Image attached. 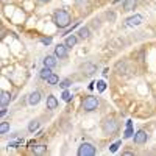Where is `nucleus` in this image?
<instances>
[{"label":"nucleus","mask_w":156,"mask_h":156,"mask_svg":"<svg viewBox=\"0 0 156 156\" xmlns=\"http://www.w3.org/2000/svg\"><path fill=\"white\" fill-rule=\"evenodd\" d=\"M20 144H23V139H19L17 142H9V144H8V147H12V148H17V145H20Z\"/></svg>","instance_id":"a878e982"},{"label":"nucleus","mask_w":156,"mask_h":156,"mask_svg":"<svg viewBox=\"0 0 156 156\" xmlns=\"http://www.w3.org/2000/svg\"><path fill=\"white\" fill-rule=\"evenodd\" d=\"M41 42L45 44V45H48V44H51V37H42V39H41Z\"/></svg>","instance_id":"bb28decb"},{"label":"nucleus","mask_w":156,"mask_h":156,"mask_svg":"<svg viewBox=\"0 0 156 156\" xmlns=\"http://www.w3.org/2000/svg\"><path fill=\"white\" fill-rule=\"evenodd\" d=\"M5 114H6V106H2V111H0V115L3 117Z\"/></svg>","instance_id":"c85d7f7f"},{"label":"nucleus","mask_w":156,"mask_h":156,"mask_svg":"<svg viewBox=\"0 0 156 156\" xmlns=\"http://www.w3.org/2000/svg\"><path fill=\"white\" fill-rule=\"evenodd\" d=\"M81 70L86 76H90V75H94L97 72V66L94 62H84L83 66H81Z\"/></svg>","instance_id":"0eeeda50"},{"label":"nucleus","mask_w":156,"mask_h":156,"mask_svg":"<svg viewBox=\"0 0 156 156\" xmlns=\"http://www.w3.org/2000/svg\"><path fill=\"white\" fill-rule=\"evenodd\" d=\"M142 22H144V16L142 14H134V16L128 17L125 20V27H137V25H140Z\"/></svg>","instance_id":"39448f33"},{"label":"nucleus","mask_w":156,"mask_h":156,"mask_svg":"<svg viewBox=\"0 0 156 156\" xmlns=\"http://www.w3.org/2000/svg\"><path fill=\"white\" fill-rule=\"evenodd\" d=\"M31 153H34V154H45L47 153V147L45 145H34V147H31Z\"/></svg>","instance_id":"2eb2a0df"},{"label":"nucleus","mask_w":156,"mask_h":156,"mask_svg":"<svg viewBox=\"0 0 156 156\" xmlns=\"http://www.w3.org/2000/svg\"><path fill=\"white\" fill-rule=\"evenodd\" d=\"M78 36H80L81 39H87L89 37V34H90V31H89V28L87 27H81L80 30H78V33H76Z\"/></svg>","instance_id":"a211bd4d"},{"label":"nucleus","mask_w":156,"mask_h":156,"mask_svg":"<svg viewBox=\"0 0 156 156\" xmlns=\"http://www.w3.org/2000/svg\"><path fill=\"white\" fill-rule=\"evenodd\" d=\"M58 108V100L55 95H48L47 97V109H56Z\"/></svg>","instance_id":"9b49d317"},{"label":"nucleus","mask_w":156,"mask_h":156,"mask_svg":"<svg viewBox=\"0 0 156 156\" xmlns=\"http://www.w3.org/2000/svg\"><path fill=\"white\" fill-rule=\"evenodd\" d=\"M61 98H62L64 101H70V100H72V94L69 92V90H66V89H64V92H62Z\"/></svg>","instance_id":"393cba45"},{"label":"nucleus","mask_w":156,"mask_h":156,"mask_svg":"<svg viewBox=\"0 0 156 156\" xmlns=\"http://www.w3.org/2000/svg\"><path fill=\"white\" fill-rule=\"evenodd\" d=\"M9 131V123L6 122H2V125H0V134H5Z\"/></svg>","instance_id":"4be33fe9"},{"label":"nucleus","mask_w":156,"mask_h":156,"mask_svg":"<svg viewBox=\"0 0 156 156\" xmlns=\"http://www.w3.org/2000/svg\"><path fill=\"white\" fill-rule=\"evenodd\" d=\"M148 139V134L144 131V129H139V131L134 134V142L136 144H144V142H147Z\"/></svg>","instance_id":"6e6552de"},{"label":"nucleus","mask_w":156,"mask_h":156,"mask_svg":"<svg viewBox=\"0 0 156 156\" xmlns=\"http://www.w3.org/2000/svg\"><path fill=\"white\" fill-rule=\"evenodd\" d=\"M39 125H41V123H39L37 120H33V122H30V125H28V131H30V133H34L36 129L39 128Z\"/></svg>","instance_id":"aec40b11"},{"label":"nucleus","mask_w":156,"mask_h":156,"mask_svg":"<svg viewBox=\"0 0 156 156\" xmlns=\"http://www.w3.org/2000/svg\"><path fill=\"white\" fill-rule=\"evenodd\" d=\"M37 2H41V3H47V2H50V0H37Z\"/></svg>","instance_id":"c756f323"},{"label":"nucleus","mask_w":156,"mask_h":156,"mask_svg":"<svg viewBox=\"0 0 156 156\" xmlns=\"http://www.w3.org/2000/svg\"><path fill=\"white\" fill-rule=\"evenodd\" d=\"M133 134H134V133H133V122L128 120V122H126V129H125V139L131 137Z\"/></svg>","instance_id":"f3484780"},{"label":"nucleus","mask_w":156,"mask_h":156,"mask_svg":"<svg viewBox=\"0 0 156 156\" xmlns=\"http://www.w3.org/2000/svg\"><path fill=\"white\" fill-rule=\"evenodd\" d=\"M76 41H78L76 36H75V34H70V36H67V37H66L64 44H66L69 48H72V47H75V45H76Z\"/></svg>","instance_id":"4468645a"},{"label":"nucleus","mask_w":156,"mask_h":156,"mask_svg":"<svg viewBox=\"0 0 156 156\" xmlns=\"http://www.w3.org/2000/svg\"><path fill=\"white\" fill-rule=\"evenodd\" d=\"M98 98L97 97H94V95H87L84 100H83V109L84 111H87V112H90V111H95L97 108H98Z\"/></svg>","instance_id":"7ed1b4c3"},{"label":"nucleus","mask_w":156,"mask_h":156,"mask_svg":"<svg viewBox=\"0 0 156 156\" xmlns=\"http://www.w3.org/2000/svg\"><path fill=\"white\" fill-rule=\"evenodd\" d=\"M106 16H108V19H111V20H114V19H115V14H114V12H108Z\"/></svg>","instance_id":"cd10ccee"},{"label":"nucleus","mask_w":156,"mask_h":156,"mask_svg":"<svg viewBox=\"0 0 156 156\" xmlns=\"http://www.w3.org/2000/svg\"><path fill=\"white\" fill-rule=\"evenodd\" d=\"M97 89H98V92H105V90H106V83L103 80L97 81Z\"/></svg>","instance_id":"5701e85b"},{"label":"nucleus","mask_w":156,"mask_h":156,"mask_svg":"<svg viewBox=\"0 0 156 156\" xmlns=\"http://www.w3.org/2000/svg\"><path fill=\"white\" fill-rule=\"evenodd\" d=\"M9 101H11L9 92H6V90H2V92H0V106H8Z\"/></svg>","instance_id":"9d476101"},{"label":"nucleus","mask_w":156,"mask_h":156,"mask_svg":"<svg viewBox=\"0 0 156 156\" xmlns=\"http://www.w3.org/2000/svg\"><path fill=\"white\" fill-rule=\"evenodd\" d=\"M44 66H47V67H51V69H53V67L56 66V56L47 55V56L44 58Z\"/></svg>","instance_id":"ddd939ff"},{"label":"nucleus","mask_w":156,"mask_h":156,"mask_svg":"<svg viewBox=\"0 0 156 156\" xmlns=\"http://www.w3.org/2000/svg\"><path fill=\"white\" fill-rule=\"evenodd\" d=\"M120 145H122V140H117V142H114V144L109 147V151H111V153H115L117 150H119V147H120Z\"/></svg>","instance_id":"b1692460"},{"label":"nucleus","mask_w":156,"mask_h":156,"mask_svg":"<svg viewBox=\"0 0 156 156\" xmlns=\"http://www.w3.org/2000/svg\"><path fill=\"white\" fill-rule=\"evenodd\" d=\"M101 129H103V133H105V134L112 136L114 133H117V129H119V123L115 122L114 117H108V119L103 120V123H101Z\"/></svg>","instance_id":"f03ea898"},{"label":"nucleus","mask_w":156,"mask_h":156,"mask_svg":"<svg viewBox=\"0 0 156 156\" xmlns=\"http://www.w3.org/2000/svg\"><path fill=\"white\" fill-rule=\"evenodd\" d=\"M53 22L59 28H67L69 25L72 23V17H70V14L66 9H58V11H55V14H53Z\"/></svg>","instance_id":"f257e3e1"},{"label":"nucleus","mask_w":156,"mask_h":156,"mask_svg":"<svg viewBox=\"0 0 156 156\" xmlns=\"http://www.w3.org/2000/svg\"><path fill=\"white\" fill-rule=\"evenodd\" d=\"M39 101H41V92H39V90H34V92H31L30 97H28V103H30L31 106H34V105H37Z\"/></svg>","instance_id":"1a4fd4ad"},{"label":"nucleus","mask_w":156,"mask_h":156,"mask_svg":"<svg viewBox=\"0 0 156 156\" xmlns=\"http://www.w3.org/2000/svg\"><path fill=\"white\" fill-rule=\"evenodd\" d=\"M136 5H137V0H125L122 8H123V11H133L136 8Z\"/></svg>","instance_id":"f8f14e48"},{"label":"nucleus","mask_w":156,"mask_h":156,"mask_svg":"<svg viewBox=\"0 0 156 156\" xmlns=\"http://www.w3.org/2000/svg\"><path fill=\"white\" fill-rule=\"evenodd\" d=\"M58 81H59V78H58V75H55V73H51V75L48 76V80H47V83H48V84H51V86L58 84Z\"/></svg>","instance_id":"6ab92c4d"},{"label":"nucleus","mask_w":156,"mask_h":156,"mask_svg":"<svg viewBox=\"0 0 156 156\" xmlns=\"http://www.w3.org/2000/svg\"><path fill=\"white\" fill-rule=\"evenodd\" d=\"M50 75H51V67H47V66H44V69L39 72V76H41L42 80H48Z\"/></svg>","instance_id":"dca6fc26"},{"label":"nucleus","mask_w":156,"mask_h":156,"mask_svg":"<svg viewBox=\"0 0 156 156\" xmlns=\"http://www.w3.org/2000/svg\"><path fill=\"white\" fill-rule=\"evenodd\" d=\"M67 50H69V47H67L66 44H58V45L55 47V56L59 58V59L67 58V55H69Z\"/></svg>","instance_id":"423d86ee"},{"label":"nucleus","mask_w":156,"mask_h":156,"mask_svg":"<svg viewBox=\"0 0 156 156\" xmlns=\"http://www.w3.org/2000/svg\"><path fill=\"white\" fill-rule=\"evenodd\" d=\"M97 153L95 147L89 142H83V144L78 147V156H94Z\"/></svg>","instance_id":"20e7f679"},{"label":"nucleus","mask_w":156,"mask_h":156,"mask_svg":"<svg viewBox=\"0 0 156 156\" xmlns=\"http://www.w3.org/2000/svg\"><path fill=\"white\" fill-rule=\"evenodd\" d=\"M70 84H72V80H70V78H66V80H62V81L59 83V87H61V89H67Z\"/></svg>","instance_id":"412c9836"}]
</instances>
